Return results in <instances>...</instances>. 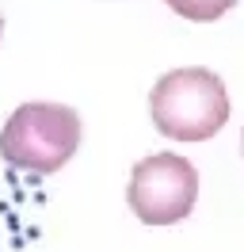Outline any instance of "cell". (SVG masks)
<instances>
[{
    "mask_svg": "<svg viewBox=\"0 0 244 252\" xmlns=\"http://www.w3.org/2000/svg\"><path fill=\"white\" fill-rule=\"evenodd\" d=\"M164 4L176 12V16L191 19V23H214V19L225 16L237 0H164Z\"/></svg>",
    "mask_w": 244,
    "mask_h": 252,
    "instance_id": "cell-4",
    "label": "cell"
},
{
    "mask_svg": "<svg viewBox=\"0 0 244 252\" xmlns=\"http://www.w3.org/2000/svg\"><path fill=\"white\" fill-rule=\"evenodd\" d=\"M152 126L176 142H206L229 123V92L210 69H172L149 92Z\"/></svg>",
    "mask_w": 244,
    "mask_h": 252,
    "instance_id": "cell-1",
    "label": "cell"
},
{
    "mask_svg": "<svg viewBox=\"0 0 244 252\" xmlns=\"http://www.w3.org/2000/svg\"><path fill=\"white\" fill-rule=\"evenodd\" d=\"M80 115L65 103H23L0 130V157L27 172H58L80 149Z\"/></svg>",
    "mask_w": 244,
    "mask_h": 252,
    "instance_id": "cell-2",
    "label": "cell"
},
{
    "mask_svg": "<svg viewBox=\"0 0 244 252\" xmlns=\"http://www.w3.org/2000/svg\"><path fill=\"white\" fill-rule=\"evenodd\" d=\"M126 199L145 225H176L195 210L198 172L180 153H152L134 164Z\"/></svg>",
    "mask_w": 244,
    "mask_h": 252,
    "instance_id": "cell-3",
    "label": "cell"
},
{
    "mask_svg": "<svg viewBox=\"0 0 244 252\" xmlns=\"http://www.w3.org/2000/svg\"><path fill=\"white\" fill-rule=\"evenodd\" d=\"M0 31H4V19H0Z\"/></svg>",
    "mask_w": 244,
    "mask_h": 252,
    "instance_id": "cell-5",
    "label": "cell"
}]
</instances>
